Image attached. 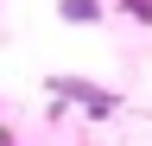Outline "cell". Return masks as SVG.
I'll return each mask as SVG.
<instances>
[{
	"label": "cell",
	"mask_w": 152,
	"mask_h": 146,
	"mask_svg": "<svg viewBox=\"0 0 152 146\" xmlns=\"http://www.w3.org/2000/svg\"><path fill=\"white\" fill-rule=\"evenodd\" d=\"M45 89H51V95H70L89 121H114V114H121V95H114L108 83H89V76H51Z\"/></svg>",
	"instance_id": "6da1fadb"
},
{
	"label": "cell",
	"mask_w": 152,
	"mask_h": 146,
	"mask_svg": "<svg viewBox=\"0 0 152 146\" xmlns=\"http://www.w3.org/2000/svg\"><path fill=\"white\" fill-rule=\"evenodd\" d=\"M57 19L64 26H102L108 19V0H57Z\"/></svg>",
	"instance_id": "7a4b0ae2"
},
{
	"label": "cell",
	"mask_w": 152,
	"mask_h": 146,
	"mask_svg": "<svg viewBox=\"0 0 152 146\" xmlns=\"http://www.w3.org/2000/svg\"><path fill=\"white\" fill-rule=\"evenodd\" d=\"M114 7H121L133 26H152V0H114Z\"/></svg>",
	"instance_id": "3957f363"
},
{
	"label": "cell",
	"mask_w": 152,
	"mask_h": 146,
	"mask_svg": "<svg viewBox=\"0 0 152 146\" xmlns=\"http://www.w3.org/2000/svg\"><path fill=\"white\" fill-rule=\"evenodd\" d=\"M0 146H19V140H13V127H7V121H0Z\"/></svg>",
	"instance_id": "277c9868"
}]
</instances>
